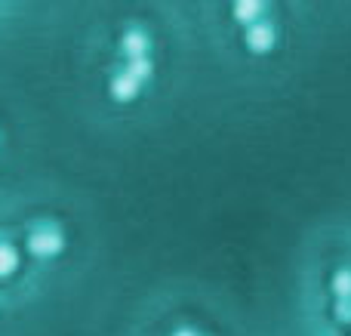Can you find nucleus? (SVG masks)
<instances>
[{
	"label": "nucleus",
	"mask_w": 351,
	"mask_h": 336,
	"mask_svg": "<svg viewBox=\"0 0 351 336\" xmlns=\"http://www.w3.org/2000/svg\"><path fill=\"white\" fill-rule=\"evenodd\" d=\"M74 219L34 173L0 179V336L37 327L68 278Z\"/></svg>",
	"instance_id": "nucleus-1"
},
{
	"label": "nucleus",
	"mask_w": 351,
	"mask_h": 336,
	"mask_svg": "<svg viewBox=\"0 0 351 336\" xmlns=\"http://www.w3.org/2000/svg\"><path fill=\"white\" fill-rule=\"evenodd\" d=\"M158 74L154 37L142 22H127L108 40V59L102 65V96L111 105L139 102L145 86Z\"/></svg>",
	"instance_id": "nucleus-2"
},
{
	"label": "nucleus",
	"mask_w": 351,
	"mask_h": 336,
	"mask_svg": "<svg viewBox=\"0 0 351 336\" xmlns=\"http://www.w3.org/2000/svg\"><path fill=\"white\" fill-rule=\"evenodd\" d=\"M22 127L19 117L12 111V105L6 99H0V179L3 176H16L19 160H22Z\"/></svg>",
	"instance_id": "nucleus-3"
},
{
	"label": "nucleus",
	"mask_w": 351,
	"mask_h": 336,
	"mask_svg": "<svg viewBox=\"0 0 351 336\" xmlns=\"http://www.w3.org/2000/svg\"><path fill=\"white\" fill-rule=\"evenodd\" d=\"M34 19H37L34 3H10V0H0V40L22 34L28 25H34Z\"/></svg>",
	"instance_id": "nucleus-4"
},
{
	"label": "nucleus",
	"mask_w": 351,
	"mask_h": 336,
	"mask_svg": "<svg viewBox=\"0 0 351 336\" xmlns=\"http://www.w3.org/2000/svg\"><path fill=\"white\" fill-rule=\"evenodd\" d=\"M247 47L253 53H268L274 47V28L268 22H253L247 25Z\"/></svg>",
	"instance_id": "nucleus-5"
},
{
	"label": "nucleus",
	"mask_w": 351,
	"mask_h": 336,
	"mask_svg": "<svg viewBox=\"0 0 351 336\" xmlns=\"http://www.w3.org/2000/svg\"><path fill=\"white\" fill-rule=\"evenodd\" d=\"M262 12H265V3H237L234 6V16L241 19V22H247V25L259 22Z\"/></svg>",
	"instance_id": "nucleus-6"
},
{
	"label": "nucleus",
	"mask_w": 351,
	"mask_h": 336,
	"mask_svg": "<svg viewBox=\"0 0 351 336\" xmlns=\"http://www.w3.org/2000/svg\"><path fill=\"white\" fill-rule=\"evenodd\" d=\"M333 293L339 296V300H351V272H336Z\"/></svg>",
	"instance_id": "nucleus-7"
},
{
	"label": "nucleus",
	"mask_w": 351,
	"mask_h": 336,
	"mask_svg": "<svg viewBox=\"0 0 351 336\" xmlns=\"http://www.w3.org/2000/svg\"><path fill=\"white\" fill-rule=\"evenodd\" d=\"M336 315H339V318H351V300H339V302H336Z\"/></svg>",
	"instance_id": "nucleus-8"
},
{
	"label": "nucleus",
	"mask_w": 351,
	"mask_h": 336,
	"mask_svg": "<svg viewBox=\"0 0 351 336\" xmlns=\"http://www.w3.org/2000/svg\"><path fill=\"white\" fill-rule=\"evenodd\" d=\"M170 336H200V333L194 331V327H176V331H173Z\"/></svg>",
	"instance_id": "nucleus-9"
}]
</instances>
